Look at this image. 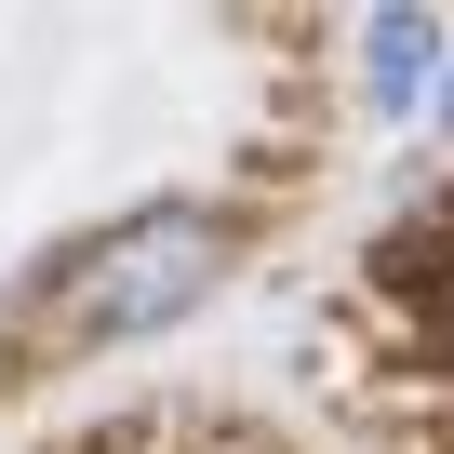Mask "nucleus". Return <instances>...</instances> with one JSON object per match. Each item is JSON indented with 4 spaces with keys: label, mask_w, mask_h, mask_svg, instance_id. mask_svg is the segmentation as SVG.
Listing matches in <instances>:
<instances>
[{
    "label": "nucleus",
    "mask_w": 454,
    "mask_h": 454,
    "mask_svg": "<svg viewBox=\"0 0 454 454\" xmlns=\"http://www.w3.org/2000/svg\"><path fill=\"white\" fill-rule=\"evenodd\" d=\"M214 268H227V241H214V214H187V200H160V214H134V227H107V241L67 268V294H54V321L67 334H147V321H174V308H200L214 294Z\"/></svg>",
    "instance_id": "obj_1"
},
{
    "label": "nucleus",
    "mask_w": 454,
    "mask_h": 454,
    "mask_svg": "<svg viewBox=\"0 0 454 454\" xmlns=\"http://www.w3.org/2000/svg\"><path fill=\"white\" fill-rule=\"evenodd\" d=\"M427 54H441V27H427V14H374V94H387V107H414Z\"/></svg>",
    "instance_id": "obj_2"
},
{
    "label": "nucleus",
    "mask_w": 454,
    "mask_h": 454,
    "mask_svg": "<svg viewBox=\"0 0 454 454\" xmlns=\"http://www.w3.org/2000/svg\"><path fill=\"white\" fill-rule=\"evenodd\" d=\"M441 121H454V94H441Z\"/></svg>",
    "instance_id": "obj_3"
}]
</instances>
